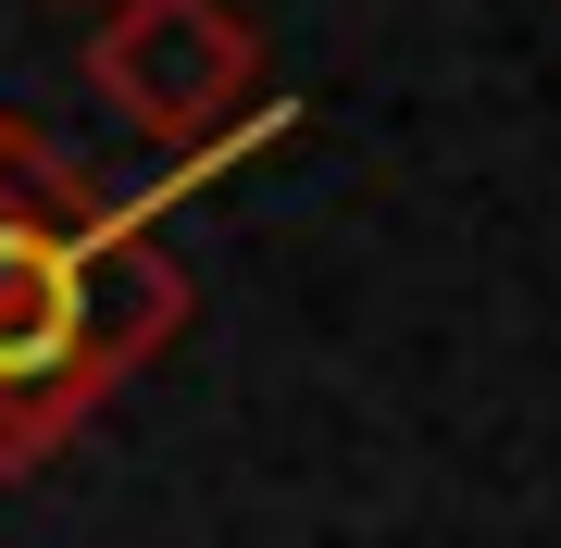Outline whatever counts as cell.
I'll return each mask as SVG.
<instances>
[{
	"mask_svg": "<svg viewBox=\"0 0 561 548\" xmlns=\"http://www.w3.org/2000/svg\"><path fill=\"white\" fill-rule=\"evenodd\" d=\"M201 312L162 212L101 200L25 113H0V474H38Z\"/></svg>",
	"mask_w": 561,
	"mask_h": 548,
	"instance_id": "1",
	"label": "cell"
},
{
	"mask_svg": "<svg viewBox=\"0 0 561 548\" xmlns=\"http://www.w3.org/2000/svg\"><path fill=\"white\" fill-rule=\"evenodd\" d=\"M88 75L150 150H201L262 101V38L238 0H101Z\"/></svg>",
	"mask_w": 561,
	"mask_h": 548,
	"instance_id": "2",
	"label": "cell"
}]
</instances>
